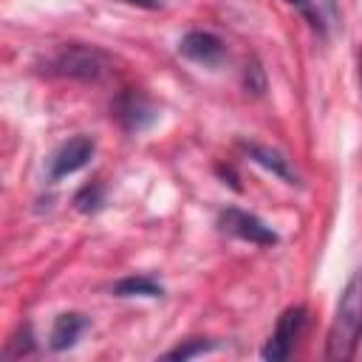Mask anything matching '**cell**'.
Listing matches in <instances>:
<instances>
[{"instance_id": "obj_7", "label": "cell", "mask_w": 362, "mask_h": 362, "mask_svg": "<svg viewBox=\"0 0 362 362\" xmlns=\"http://www.w3.org/2000/svg\"><path fill=\"white\" fill-rule=\"evenodd\" d=\"M116 116H119V122H122L127 130H144V127L156 119V107L150 105L147 96L130 90V93H124V96L116 102Z\"/></svg>"}, {"instance_id": "obj_11", "label": "cell", "mask_w": 362, "mask_h": 362, "mask_svg": "<svg viewBox=\"0 0 362 362\" xmlns=\"http://www.w3.org/2000/svg\"><path fill=\"white\" fill-rule=\"evenodd\" d=\"M204 351H209V342H204V339H192V342H187L184 348L178 345V348H175V351H170L167 356H170V359H189V356L204 354Z\"/></svg>"}, {"instance_id": "obj_2", "label": "cell", "mask_w": 362, "mask_h": 362, "mask_svg": "<svg viewBox=\"0 0 362 362\" xmlns=\"http://www.w3.org/2000/svg\"><path fill=\"white\" fill-rule=\"evenodd\" d=\"M48 71L59 76H71V79L96 82L110 71V59L99 48H90V45H65L51 57Z\"/></svg>"}, {"instance_id": "obj_1", "label": "cell", "mask_w": 362, "mask_h": 362, "mask_svg": "<svg viewBox=\"0 0 362 362\" xmlns=\"http://www.w3.org/2000/svg\"><path fill=\"white\" fill-rule=\"evenodd\" d=\"M362 339V272H356L345 291L339 294L331 328H328V345L325 356L328 359H351L356 354V345Z\"/></svg>"}, {"instance_id": "obj_9", "label": "cell", "mask_w": 362, "mask_h": 362, "mask_svg": "<svg viewBox=\"0 0 362 362\" xmlns=\"http://www.w3.org/2000/svg\"><path fill=\"white\" fill-rule=\"evenodd\" d=\"M249 156H252L257 164H263L266 170H272L274 175H280V178H286L288 184H294V173H291V167H288V164H286V158H283V156H277L274 150L252 144V147H249Z\"/></svg>"}, {"instance_id": "obj_13", "label": "cell", "mask_w": 362, "mask_h": 362, "mask_svg": "<svg viewBox=\"0 0 362 362\" xmlns=\"http://www.w3.org/2000/svg\"><path fill=\"white\" fill-rule=\"evenodd\" d=\"M291 6H297V8H303V11H308V0H288Z\"/></svg>"}, {"instance_id": "obj_6", "label": "cell", "mask_w": 362, "mask_h": 362, "mask_svg": "<svg viewBox=\"0 0 362 362\" xmlns=\"http://www.w3.org/2000/svg\"><path fill=\"white\" fill-rule=\"evenodd\" d=\"M178 51H181V57H187V59H192L198 65H218L223 59V54H226L223 42L209 31H189L178 42Z\"/></svg>"}, {"instance_id": "obj_3", "label": "cell", "mask_w": 362, "mask_h": 362, "mask_svg": "<svg viewBox=\"0 0 362 362\" xmlns=\"http://www.w3.org/2000/svg\"><path fill=\"white\" fill-rule=\"evenodd\" d=\"M303 328H305V308H303V305L286 308V311L280 314V320H277V325H274V331H272L266 348H263V356H266V359H286V356L294 351V345H297Z\"/></svg>"}, {"instance_id": "obj_4", "label": "cell", "mask_w": 362, "mask_h": 362, "mask_svg": "<svg viewBox=\"0 0 362 362\" xmlns=\"http://www.w3.org/2000/svg\"><path fill=\"white\" fill-rule=\"evenodd\" d=\"M221 229L229 232V235H235V238H240V240L257 243V246L277 243V235H274L272 226H266L252 212H243V209H235V206H229L226 212H221Z\"/></svg>"}, {"instance_id": "obj_5", "label": "cell", "mask_w": 362, "mask_h": 362, "mask_svg": "<svg viewBox=\"0 0 362 362\" xmlns=\"http://www.w3.org/2000/svg\"><path fill=\"white\" fill-rule=\"evenodd\" d=\"M93 156V141L88 136H74L68 139L51 158H48V178L59 181L65 175H74L76 170H82Z\"/></svg>"}, {"instance_id": "obj_12", "label": "cell", "mask_w": 362, "mask_h": 362, "mask_svg": "<svg viewBox=\"0 0 362 362\" xmlns=\"http://www.w3.org/2000/svg\"><path fill=\"white\" fill-rule=\"evenodd\" d=\"M124 3H133V6H141V8H156L158 0H124Z\"/></svg>"}, {"instance_id": "obj_10", "label": "cell", "mask_w": 362, "mask_h": 362, "mask_svg": "<svg viewBox=\"0 0 362 362\" xmlns=\"http://www.w3.org/2000/svg\"><path fill=\"white\" fill-rule=\"evenodd\" d=\"M116 294L122 297H133V294H141V297H158L161 294V286L150 277H127L122 283H116Z\"/></svg>"}, {"instance_id": "obj_8", "label": "cell", "mask_w": 362, "mask_h": 362, "mask_svg": "<svg viewBox=\"0 0 362 362\" xmlns=\"http://www.w3.org/2000/svg\"><path fill=\"white\" fill-rule=\"evenodd\" d=\"M88 317L82 314H59L54 320V328H51V348L54 351H62V348H71L88 328Z\"/></svg>"}, {"instance_id": "obj_14", "label": "cell", "mask_w": 362, "mask_h": 362, "mask_svg": "<svg viewBox=\"0 0 362 362\" xmlns=\"http://www.w3.org/2000/svg\"><path fill=\"white\" fill-rule=\"evenodd\" d=\"M359 82H362V51H359Z\"/></svg>"}]
</instances>
